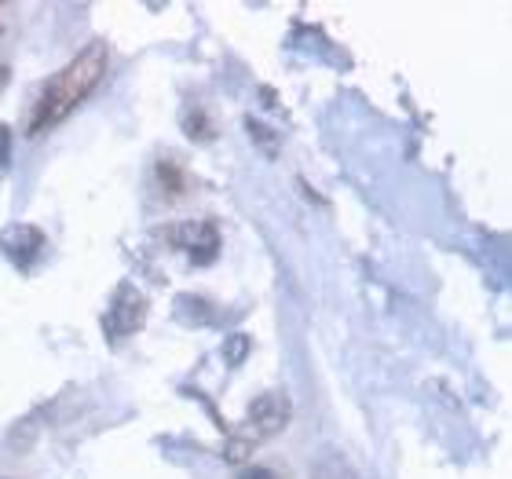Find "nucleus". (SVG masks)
<instances>
[{"label":"nucleus","mask_w":512,"mask_h":479,"mask_svg":"<svg viewBox=\"0 0 512 479\" xmlns=\"http://www.w3.org/2000/svg\"><path fill=\"white\" fill-rule=\"evenodd\" d=\"M107 66H110L107 44L103 41L85 44V48L44 85L41 99L33 103L30 136H41V132L55 128L59 121L70 118L85 99H92V92H96V88L103 85V77H107Z\"/></svg>","instance_id":"obj_1"},{"label":"nucleus","mask_w":512,"mask_h":479,"mask_svg":"<svg viewBox=\"0 0 512 479\" xmlns=\"http://www.w3.org/2000/svg\"><path fill=\"white\" fill-rule=\"evenodd\" d=\"M249 421L256 425V439L260 436H271V432H278V428L289 421V399L286 395H264L260 403H253V414H249Z\"/></svg>","instance_id":"obj_2"}]
</instances>
